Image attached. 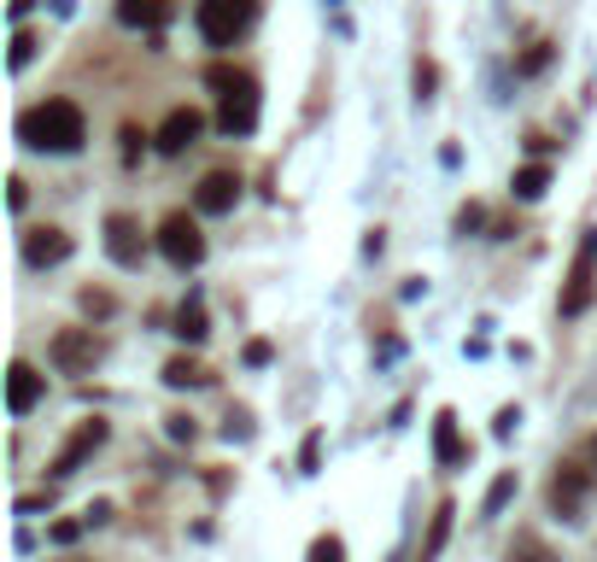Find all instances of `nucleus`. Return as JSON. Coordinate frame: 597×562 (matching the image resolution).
<instances>
[{"label":"nucleus","instance_id":"nucleus-1","mask_svg":"<svg viewBox=\"0 0 597 562\" xmlns=\"http://www.w3.org/2000/svg\"><path fill=\"white\" fill-rule=\"evenodd\" d=\"M18 141L35 153H82L89 141V117H82L76 100H41L18 117Z\"/></svg>","mask_w":597,"mask_h":562},{"label":"nucleus","instance_id":"nucleus-2","mask_svg":"<svg viewBox=\"0 0 597 562\" xmlns=\"http://www.w3.org/2000/svg\"><path fill=\"white\" fill-rule=\"evenodd\" d=\"M212 89H223V106H217V130L223 135H253L258 130V82L246 71H229V65H212L205 71Z\"/></svg>","mask_w":597,"mask_h":562},{"label":"nucleus","instance_id":"nucleus-3","mask_svg":"<svg viewBox=\"0 0 597 562\" xmlns=\"http://www.w3.org/2000/svg\"><path fill=\"white\" fill-rule=\"evenodd\" d=\"M258 7L264 0H199V35L212 41V48H229V41H240L246 30L258 24Z\"/></svg>","mask_w":597,"mask_h":562},{"label":"nucleus","instance_id":"nucleus-4","mask_svg":"<svg viewBox=\"0 0 597 562\" xmlns=\"http://www.w3.org/2000/svg\"><path fill=\"white\" fill-rule=\"evenodd\" d=\"M100 358H106V340H100L94 328H59L48 340V364L59 375H94Z\"/></svg>","mask_w":597,"mask_h":562},{"label":"nucleus","instance_id":"nucleus-5","mask_svg":"<svg viewBox=\"0 0 597 562\" xmlns=\"http://www.w3.org/2000/svg\"><path fill=\"white\" fill-rule=\"evenodd\" d=\"M591 487H597V474H591L586 463H557V474H550L545 498H550V510H557L563 522H580L586 504H591Z\"/></svg>","mask_w":597,"mask_h":562},{"label":"nucleus","instance_id":"nucleus-6","mask_svg":"<svg viewBox=\"0 0 597 562\" xmlns=\"http://www.w3.org/2000/svg\"><path fill=\"white\" fill-rule=\"evenodd\" d=\"M158 253L171 258L176 269L205 264V235H199V223H194L188 212H171V217L158 223Z\"/></svg>","mask_w":597,"mask_h":562},{"label":"nucleus","instance_id":"nucleus-7","mask_svg":"<svg viewBox=\"0 0 597 562\" xmlns=\"http://www.w3.org/2000/svg\"><path fill=\"white\" fill-rule=\"evenodd\" d=\"M106 433H112V422H100V416H89V422H76V433L65 446H59V457H53V474L59 481H65V474H76L82 463H89V457L106 446Z\"/></svg>","mask_w":597,"mask_h":562},{"label":"nucleus","instance_id":"nucleus-8","mask_svg":"<svg viewBox=\"0 0 597 562\" xmlns=\"http://www.w3.org/2000/svg\"><path fill=\"white\" fill-rule=\"evenodd\" d=\"M591 264H597V228H586V241H580V258H574V269H568V287H563V317H580V310L591 305V294H597V282H591Z\"/></svg>","mask_w":597,"mask_h":562},{"label":"nucleus","instance_id":"nucleus-9","mask_svg":"<svg viewBox=\"0 0 597 562\" xmlns=\"http://www.w3.org/2000/svg\"><path fill=\"white\" fill-rule=\"evenodd\" d=\"M106 253L123 269H141V258H147V235H141V223L130 212H112L106 217Z\"/></svg>","mask_w":597,"mask_h":562},{"label":"nucleus","instance_id":"nucleus-10","mask_svg":"<svg viewBox=\"0 0 597 562\" xmlns=\"http://www.w3.org/2000/svg\"><path fill=\"white\" fill-rule=\"evenodd\" d=\"M71 258V235L59 223H35L24 228V264L30 269H53V264H65Z\"/></svg>","mask_w":597,"mask_h":562},{"label":"nucleus","instance_id":"nucleus-11","mask_svg":"<svg viewBox=\"0 0 597 562\" xmlns=\"http://www.w3.org/2000/svg\"><path fill=\"white\" fill-rule=\"evenodd\" d=\"M194 205H199L205 217H229L235 205H240V176H235V171H212V176H199Z\"/></svg>","mask_w":597,"mask_h":562},{"label":"nucleus","instance_id":"nucleus-12","mask_svg":"<svg viewBox=\"0 0 597 562\" xmlns=\"http://www.w3.org/2000/svg\"><path fill=\"white\" fill-rule=\"evenodd\" d=\"M199 130H205V117H199L194 106H176L171 117L158 123V135H153V141H158V153H188L194 141H199Z\"/></svg>","mask_w":597,"mask_h":562},{"label":"nucleus","instance_id":"nucleus-13","mask_svg":"<svg viewBox=\"0 0 597 562\" xmlns=\"http://www.w3.org/2000/svg\"><path fill=\"white\" fill-rule=\"evenodd\" d=\"M41 392H48V381H41L30 364H12V369H7V410H12V416H30V410L41 405Z\"/></svg>","mask_w":597,"mask_h":562},{"label":"nucleus","instance_id":"nucleus-14","mask_svg":"<svg viewBox=\"0 0 597 562\" xmlns=\"http://www.w3.org/2000/svg\"><path fill=\"white\" fill-rule=\"evenodd\" d=\"M434 457H440V469L469 463V446H463V433H457V410H440L434 416Z\"/></svg>","mask_w":597,"mask_h":562},{"label":"nucleus","instance_id":"nucleus-15","mask_svg":"<svg viewBox=\"0 0 597 562\" xmlns=\"http://www.w3.org/2000/svg\"><path fill=\"white\" fill-rule=\"evenodd\" d=\"M171 0H117V24H130V30H158V24H171Z\"/></svg>","mask_w":597,"mask_h":562},{"label":"nucleus","instance_id":"nucleus-16","mask_svg":"<svg viewBox=\"0 0 597 562\" xmlns=\"http://www.w3.org/2000/svg\"><path fill=\"white\" fill-rule=\"evenodd\" d=\"M212 381H217V375L205 369L199 358H188V351H182V358H171V364H164V387H212Z\"/></svg>","mask_w":597,"mask_h":562},{"label":"nucleus","instance_id":"nucleus-17","mask_svg":"<svg viewBox=\"0 0 597 562\" xmlns=\"http://www.w3.org/2000/svg\"><path fill=\"white\" fill-rule=\"evenodd\" d=\"M205 335H212V317H205V305L199 299H188L176 310V340H188V346H199Z\"/></svg>","mask_w":597,"mask_h":562},{"label":"nucleus","instance_id":"nucleus-18","mask_svg":"<svg viewBox=\"0 0 597 562\" xmlns=\"http://www.w3.org/2000/svg\"><path fill=\"white\" fill-rule=\"evenodd\" d=\"M451 515H457V504H451V498H445V504L434 510V528H428V545H422V556H416V562H434V556L445 551V533H451Z\"/></svg>","mask_w":597,"mask_h":562},{"label":"nucleus","instance_id":"nucleus-19","mask_svg":"<svg viewBox=\"0 0 597 562\" xmlns=\"http://www.w3.org/2000/svg\"><path fill=\"white\" fill-rule=\"evenodd\" d=\"M504 562H557V551H550L539 533H516V545L504 551Z\"/></svg>","mask_w":597,"mask_h":562},{"label":"nucleus","instance_id":"nucleus-20","mask_svg":"<svg viewBox=\"0 0 597 562\" xmlns=\"http://www.w3.org/2000/svg\"><path fill=\"white\" fill-rule=\"evenodd\" d=\"M509 187H516V200H539L545 187H550V164H522Z\"/></svg>","mask_w":597,"mask_h":562},{"label":"nucleus","instance_id":"nucleus-21","mask_svg":"<svg viewBox=\"0 0 597 562\" xmlns=\"http://www.w3.org/2000/svg\"><path fill=\"white\" fill-rule=\"evenodd\" d=\"M509 498H516V469H504L498 481L486 487V504H481V515H486V522H492V515H504V504H509Z\"/></svg>","mask_w":597,"mask_h":562},{"label":"nucleus","instance_id":"nucleus-22","mask_svg":"<svg viewBox=\"0 0 597 562\" xmlns=\"http://www.w3.org/2000/svg\"><path fill=\"white\" fill-rule=\"evenodd\" d=\"M305 562H346V539L340 533H317L311 551H305Z\"/></svg>","mask_w":597,"mask_h":562},{"label":"nucleus","instance_id":"nucleus-23","mask_svg":"<svg viewBox=\"0 0 597 562\" xmlns=\"http://www.w3.org/2000/svg\"><path fill=\"white\" fill-rule=\"evenodd\" d=\"M550 59H557V48H550V41H533V48L516 59V71H522V76H539V71L550 65Z\"/></svg>","mask_w":597,"mask_h":562},{"label":"nucleus","instance_id":"nucleus-24","mask_svg":"<svg viewBox=\"0 0 597 562\" xmlns=\"http://www.w3.org/2000/svg\"><path fill=\"white\" fill-rule=\"evenodd\" d=\"M164 433H171L176 446H194V440H199V422H194V416H182V410H176V416H164Z\"/></svg>","mask_w":597,"mask_h":562},{"label":"nucleus","instance_id":"nucleus-25","mask_svg":"<svg viewBox=\"0 0 597 562\" xmlns=\"http://www.w3.org/2000/svg\"><path fill=\"white\" fill-rule=\"evenodd\" d=\"M317 463H322V433L311 428V433H305V446H299V469L317 474Z\"/></svg>","mask_w":597,"mask_h":562},{"label":"nucleus","instance_id":"nucleus-26","mask_svg":"<svg viewBox=\"0 0 597 562\" xmlns=\"http://www.w3.org/2000/svg\"><path fill=\"white\" fill-rule=\"evenodd\" d=\"M82 310H89V317H112V294H94V287H82Z\"/></svg>","mask_w":597,"mask_h":562},{"label":"nucleus","instance_id":"nucleus-27","mask_svg":"<svg viewBox=\"0 0 597 562\" xmlns=\"http://www.w3.org/2000/svg\"><path fill=\"white\" fill-rule=\"evenodd\" d=\"M82 528H89V522H53V545H76V539H82Z\"/></svg>","mask_w":597,"mask_h":562},{"label":"nucleus","instance_id":"nucleus-28","mask_svg":"<svg viewBox=\"0 0 597 562\" xmlns=\"http://www.w3.org/2000/svg\"><path fill=\"white\" fill-rule=\"evenodd\" d=\"M30 53H35V35L18 30V35H12V65H30Z\"/></svg>","mask_w":597,"mask_h":562},{"label":"nucleus","instance_id":"nucleus-29","mask_svg":"<svg viewBox=\"0 0 597 562\" xmlns=\"http://www.w3.org/2000/svg\"><path fill=\"white\" fill-rule=\"evenodd\" d=\"M223 433H229V440H253V416H246V410H229V428H223Z\"/></svg>","mask_w":597,"mask_h":562},{"label":"nucleus","instance_id":"nucleus-30","mask_svg":"<svg viewBox=\"0 0 597 562\" xmlns=\"http://www.w3.org/2000/svg\"><path fill=\"white\" fill-rule=\"evenodd\" d=\"M516 422H522V410H516V405H504V410H498V422H492V433H498V440H509V433H516Z\"/></svg>","mask_w":597,"mask_h":562},{"label":"nucleus","instance_id":"nucleus-31","mask_svg":"<svg viewBox=\"0 0 597 562\" xmlns=\"http://www.w3.org/2000/svg\"><path fill=\"white\" fill-rule=\"evenodd\" d=\"M481 223H486V212H481V205H463V212H457V235H475Z\"/></svg>","mask_w":597,"mask_h":562},{"label":"nucleus","instance_id":"nucleus-32","mask_svg":"<svg viewBox=\"0 0 597 562\" xmlns=\"http://www.w3.org/2000/svg\"><path fill=\"white\" fill-rule=\"evenodd\" d=\"M434 65H428V59H416V100H428V94H434Z\"/></svg>","mask_w":597,"mask_h":562},{"label":"nucleus","instance_id":"nucleus-33","mask_svg":"<svg viewBox=\"0 0 597 562\" xmlns=\"http://www.w3.org/2000/svg\"><path fill=\"white\" fill-rule=\"evenodd\" d=\"M141 141H147V135H141L135 123H123V159H130V164H135V153H141Z\"/></svg>","mask_w":597,"mask_h":562},{"label":"nucleus","instance_id":"nucleus-34","mask_svg":"<svg viewBox=\"0 0 597 562\" xmlns=\"http://www.w3.org/2000/svg\"><path fill=\"white\" fill-rule=\"evenodd\" d=\"M24 200H30V187H24V176H12V182H7V205H12V212H24Z\"/></svg>","mask_w":597,"mask_h":562},{"label":"nucleus","instance_id":"nucleus-35","mask_svg":"<svg viewBox=\"0 0 597 562\" xmlns=\"http://www.w3.org/2000/svg\"><path fill=\"white\" fill-rule=\"evenodd\" d=\"M270 358H276L270 340H253V346H246V364H270Z\"/></svg>","mask_w":597,"mask_h":562},{"label":"nucleus","instance_id":"nucleus-36","mask_svg":"<svg viewBox=\"0 0 597 562\" xmlns=\"http://www.w3.org/2000/svg\"><path fill=\"white\" fill-rule=\"evenodd\" d=\"M82 522H89V528H100V522H112V504H89V510H82Z\"/></svg>","mask_w":597,"mask_h":562},{"label":"nucleus","instance_id":"nucleus-37","mask_svg":"<svg viewBox=\"0 0 597 562\" xmlns=\"http://www.w3.org/2000/svg\"><path fill=\"white\" fill-rule=\"evenodd\" d=\"M586 463L597 469V433H586Z\"/></svg>","mask_w":597,"mask_h":562}]
</instances>
